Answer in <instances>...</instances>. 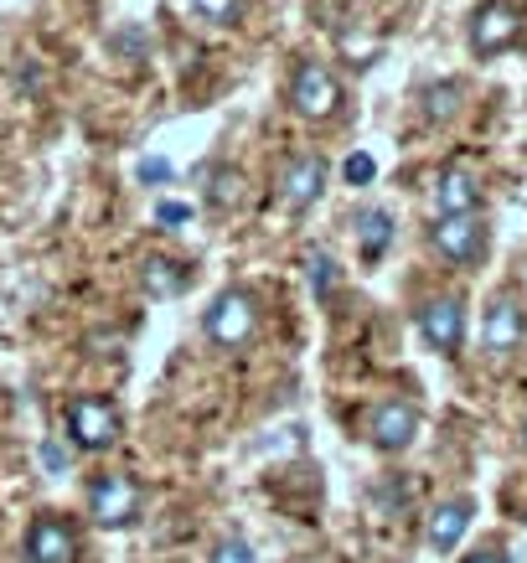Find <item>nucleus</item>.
Masks as SVG:
<instances>
[{
  "label": "nucleus",
  "instance_id": "23",
  "mask_svg": "<svg viewBox=\"0 0 527 563\" xmlns=\"http://www.w3.org/2000/svg\"><path fill=\"white\" fill-rule=\"evenodd\" d=\"M171 161H161V155H145V161H140V181H145V187H161V181H171Z\"/></svg>",
  "mask_w": 527,
  "mask_h": 563
},
{
  "label": "nucleus",
  "instance_id": "17",
  "mask_svg": "<svg viewBox=\"0 0 527 563\" xmlns=\"http://www.w3.org/2000/svg\"><path fill=\"white\" fill-rule=\"evenodd\" d=\"M460 99H465V88H460V84H429L425 93H419V103H425V120H435V124L455 120Z\"/></svg>",
  "mask_w": 527,
  "mask_h": 563
},
{
  "label": "nucleus",
  "instance_id": "2",
  "mask_svg": "<svg viewBox=\"0 0 527 563\" xmlns=\"http://www.w3.org/2000/svg\"><path fill=\"white\" fill-rule=\"evenodd\" d=\"M202 331H207V342L222 346V352H239V346H249V342H254V331H259V300H254V290L228 285V290L212 300V310L202 316Z\"/></svg>",
  "mask_w": 527,
  "mask_h": 563
},
{
  "label": "nucleus",
  "instance_id": "20",
  "mask_svg": "<svg viewBox=\"0 0 527 563\" xmlns=\"http://www.w3.org/2000/svg\"><path fill=\"white\" fill-rule=\"evenodd\" d=\"M373 176H377V161L367 151H352L341 161V181H347V187H367Z\"/></svg>",
  "mask_w": 527,
  "mask_h": 563
},
{
  "label": "nucleus",
  "instance_id": "13",
  "mask_svg": "<svg viewBox=\"0 0 527 563\" xmlns=\"http://www.w3.org/2000/svg\"><path fill=\"white\" fill-rule=\"evenodd\" d=\"M140 290L151 300H176V295L191 290V264L187 258H171V254H151L140 264Z\"/></svg>",
  "mask_w": 527,
  "mask_h": 563
},
{
  "label": "nucleus",
  "instance_id": "12",
  "mask_svg": "<svg viewBox=\"0 0 527 563\" xmlns=\"http://www.w3.org/2000/svg\"><path fill=\"white\" fill-rule=\"evenodd\" d=\"M471 517H476V501H471V496H450V501H440L425 522L429 548H435V553L460 548V538H465V528H471Z\"/></svg>",
  "mask_w": 527,
  "mask_h": 563
},
{
  "label": "nucleus",
  "instance_id": "4",
  "mask_svg": "<svg viewBox=\"0 0 527 563\" xmlns=\"http://www.w3.org/2000/svg\"><path fill=\"white\" fill-rule=\"evenodd\" d=\"M429 243H435V254H440V258H450V264H460V269H471V264H481V258H486V249H492V228L481 222V212L435 218Z\"/></svg>",
  "mask_w": 527,
  "mask_h": 563
},
{
  "label": "nucleus",
  "instance_id": "8",
  "mask_svg": "<svg viewBox=\"0 0 527 563\" xmlns=\"http://www.w3.org/2000/svg\"><path fill=\"white\" fill-rule=\"evenodd\" d=\"M326 181H331V172H326L321 155H289L285 166H279V202L289 207V212H310V207L326 197Z\"/></svg>",
  "mask_w": 527,
  "mask_h": 563
},
{
  "label": "nucleus",
  "instance_id": "10",
  "mask_svg": "<svg viewBox=\"0 0 527 563\" xmlns=\"http://www.w3.org/2000/svg\"><path fill=\"white\" fill-rule=\"evenodd\" d=\"M414 434H419V409H414L408 398H383V404L367 413V440H373V450H383V455L408 450Z\"/></svg>",
  "mask_w": 527,
  "mask_h": 563
},
{
  "label": "nucleus",
  "instance_id": "22",
  "mask_svg": "<svg viewBox=\"0 0 527 563\" xmlns=\"http://www.w3.org/2000/svg\"><path fill=\"white\" fill-rule=\"evenodd\" d=\"M36 461H42V471H52V476H63V471H68V444L63 440H42V450H36Z\"/></svg>",
  "mask_w": 527,
  "mask_h": 563
},
{
  "label": "nucleus",
  "instance_id": "11",
  "mask_svg": "<svg viewBox=\"0 0 527 563\" xmlns=\"http://www.w3.org/2000/svg\"><path fill=\"white\" fill-rule=\"evenodd\" d=\"M527 336V316L517 300H507V295H496L492 306H486V321H481V342H486V352H496V357H507V352H517Z\"/></svg>",
  "mask_w": 527,
  "mask_h": 563
},
{
  "label": "nucleus",
  "instance_id": "7",
  "mask_svg": "<svg viewBox=\"0 0 527 563\" xmlns=\"http://www.w3.org/2000/svg\"><path fill=\"white\" fill-rule=\"evenodd\" d=\"M21 553L26 563H78V528L63 512H42L21 538Z\"/></svg>",
  "mask_w": 527,
  "mask_h": 563
},
{
  "label": "nucleus",
  "instance_id": "15",
  "mask_svg": "<svg viewBox=\"0 0 527 563\" xmlns=\"http://www.w3.org/2000/svg\"><path fill=\"white\" fill-rule=\"evenodd\" d=\"M207 207L212 212H239L243 202H249V176H243V166H233V161H218L212 172H207Z\"/></svg>",
  "mask_w": 527,
  "mask_h": 563
},
{
  "label": "nucleus",
  "instance_id": "5",
  "mask_svg": "<svg viewBox=\"0 0 527 563\" xmlns=\"http://www.w3.org/2000/svg\"><path fill=\"white\" fill-rule=\"evenodd\" d=\"M289 109L300 114V120L310 124H321L331 120L341 109V84H337V73L326 68V63H300V68L289 73Z\"/></svg>",
  "mask_w": 527,
  "mask_h": 563
},
{
  "label": "nucleus",
  "instance_id": "19",
  "mask_svg": "<svg viewBox=\"0 0 527 563\" xmlns=\"http://www.w3.org/2000/svg\"><path fill=\"white\" fill-rule=\"evenodd\" d=\"M207 563H259V553H254V543L249 538H222V543H212V553H207Z\"/></svg>",
  "mask_w": 527,
  "mask_h": 563
},
{
  "label": "nucleus",
  "instance_id": "25",
  "mask_svg": "<svg viewBox=\"0 0 527 563\" xmlns=\"http://www.w3.org/2000/svg\"><path fill=\"white\" fill-rule=\"evenodd\" d=\"M460 563H512L502 548H481V553H471V559H460Z\"/></svg>",
  "mask_w": 527,
  "mask_h": 563
},
{
  "label": "nucleus",
  "instance_id": "16",
  "mask_svg": "<svg viewBox=\"0 0 527 563\" xmlns=\"http://www.w3.org/2000/svg\"><path fill=\"white\" fill-rule=\"evenodd\" d=\"M352 233H358L362 258L373 264V258L388 254V243H393V212H383V207H358V212H352Z\"/></svg>",
  "mask_w": 527,
  "mask_h": 563
},
{
  "label": "nucleus",
  "instance_id": "24",
  "mask_svg": "<svg viewBox=\"0 0 527 563\" xmlns=\"http://www.w3.org/2000/svg\"><path fill=\"white\" fill-rule=\"evenodd\" d=\"M155 222H166V228H182V222H191V207H187V202H161V207H155Z\"/></svg>",
  "mask_w": 527,
  "mask_h": 563
},
{
  "label": "nucleus",
  "instance_id": "21",
  "mask_svg": "<svg viewBox=\"0 0 527 563\" xmlns=\"http://www.w3.org/2000/svg\"><path fill=\"white\" fill-rule=\"evenodd\" d=\"M239 5L243 0H191V11L202 21H212V26H228V21L239 16Z\"/></svg>",
  "mask_w": 527,
  "mask_h": 563
},
{
  "label": "nucleus",
  "instance_id": "18",
  "mask_svg": "<svg viewBox=\"0 0 527 563\" xmlns=\"http://www.w3.org/2000/svg\"><path fill=\"white\" fill-rule=\"evenodd\" d=\"M306 274H310V290L321 295V300L337 290V279H341V274H337V258L326 254V249H310V254H306Z\"/></svg>",
  "mask_w": 527,
  "mask_h": 563
},
{
  "label": "nucleus",
  "instance_id": "6",
  "mask_svg": "<svg viewBox=\"0 0 527 563\" xmlns=\"http://www.w3.org/2000/svg\"><path fill=\"white\" fill-rule=\"evenodd\" d=\"M517 36H523V11L512 0H481L476 16H471V52L496 57V52L517 47Z\"/></svg>",
  "mask_w": 527,
  "mask_h": 563
},
{
  "label": "nucleus",
  "instance_id": "14",
  "mask_svg": "<svg viewBox=\"0 0 527 563\" xmlns=\"http://www.w3.org/2000/svg\"><path fill=\"white\" fill-rule=\"evenodd\" d=\"M435 207L440 218H460V212H481V181L465 166H444L435 181Z\"/></svg>",
  "mask_w": 527,
  "mask_h": 563
},
{
  "label": "nucleus",
  "instance_id": "1",
  "mask_svg": "<svg viewBox=\"0 0 527 563\" xmlns=\"http://www.w3.org/2000/svg\"><path fill=\"white\" fill-rule=\"evenodd\" d=\"M140 512H145V486L130 471H103V476L88 481V517L99 528H109V532L135 528Z\"/></svg>",
  "mask_w": 527,
  "mask_h": 563
},
{
  "label": "nucleus",
  "instance_id": "9",
  "mask_svg": "<svg viewBox=\"0 0 527 563\" xmlns=\"http://www.w3.org/2000/svg\"><path fill=\"white\" fill-rule=\"evenodd\" d=\"M419 336H425L429 352H440V357H455L460 342H465V306H460L455 295H435L419 306Z\"/></svg>",
  "mask_w": 527,
  "mask_h": 563
},
{
  "label": "nucleus",
  "instance_id": "26",
  "mask_svg": "<svg viewBox=\"0 0 527 563\" xmlns=\"http://www.w3.org/2000/svg\"><path fill=\"white\" fill-rule=\"evenodd\" d=\"M523 444H527V424H523Z\"/></svg>",
  "mask_w": 527,
  "mask_h": 563
},
{
  "label": "nucleus",
  "instance_id": "3",
  "mask_svg": "<svg viewBox=\"0 0 527 563\" xmlns=\"http://www.w3.org/2000/svg\"><path fill=\"white\" fill-rule=\"evenodd\" d=\"M124 434V413L114 398H103V393H84V398H73L68 404V440L88 455H103V450H114Z\"/></svg>",
  "mask_w": 527,
  "mask_h": 563
}]
</instances>
